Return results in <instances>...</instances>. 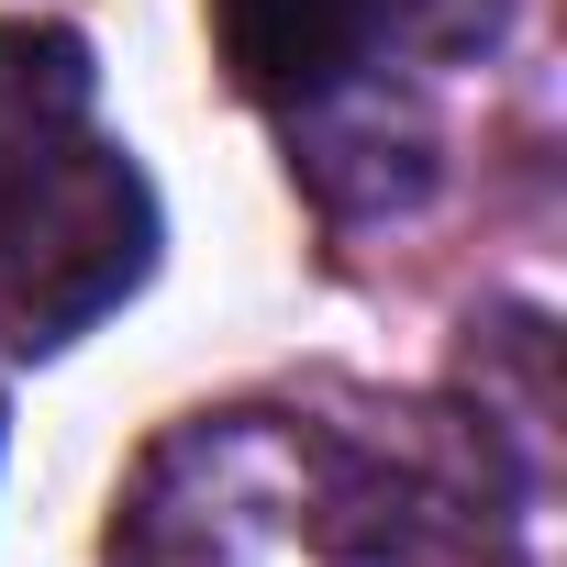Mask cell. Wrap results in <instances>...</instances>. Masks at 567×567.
Masks as SVG:
<instances>
[{
    "instance_id": "1",
    "label": "cell",
    "mask_w": 567,
    "mask_h": 567,
    "mask_svg": "<svg viewBox=\"0 0 567 567\" xmlns=\"http://www.w3.org/2000/svg\"><path fill=\"white\" fill-rule=\"evenodd\" d=\"M112 567H512L489 467L357 445L312 412H189L112 501Z\"/></svg>"
},
{
    "instance_id": "2",
    "label": "cell",
    "mask_w": 567,
    "mask_h": 567,
    "mask_svg": "<svg viewBox=\"0 0 567 567\" xmlns=\"http://www.w3.org/2000/svg\"><path fill=\"white\" fill-rule=\"evenodd\" d=\"M156 267V189L112 134H56L0 178V334L23 357L79 346L101 312H123Z\"/></svg>"
},
{
    "instance_id": "3",
    "label": "cell",
    "mask_w": 567,
    "mask_h": 567,
    "mask_svg": "<svg viewBox=\"0 0 567 567\" xmlns=\"http://www.w3.org/2000/svg\"><path fill=\"white\" fill-rule=\"evenodd\" d=\"M200 12H212L223 79L267 112H301V101L346 90L357 68H390L368 0H200Z\"/></svg>"
},
{
    "instance_id": "4",
    "label": "cell",
    "mask_w": 567,
    "mask_h": 567,
    "mask_svg": "<svg viewBox=\"0 0 567 567\" xmlns=\"http://www.w3.org/2000/svg\"><path fill=\"white\" fill-rule=\"evenodd\" d=\"M290 167H301L334 212H401V200H423V178H434V123L357 68L346 90H323V101L290 112Z\"/></svg>"
},
{
    "instance_id": "5",
    "label": "cell",
    "mask_w": 567,
    "mask_h": 567,
    "mask_svg": "<svg viewBox=\"0 0 567 567\" xmlns=\"http://www.w3.org/2000/svg\"><path fill=\"white\" fill-rule=\"evenodd\" d=\"M90 123V45L68 23H0V178Z\"/></svg>"
},
{
    "instance_id": "6",
    "label": "cell",
    "mask_w": 567,
    "mask_h": 567,
    "mask_svg": "<svg viewBox=\"0 0 567 567\" xmlns=\"http://www.w3.org/2000/svg\"><path fill=\"white\" fill-rule=\"evenodd\" d=\"M379 56H423V68H467L512 34V0H368Z\"/></svg>"
}]
</instances>
